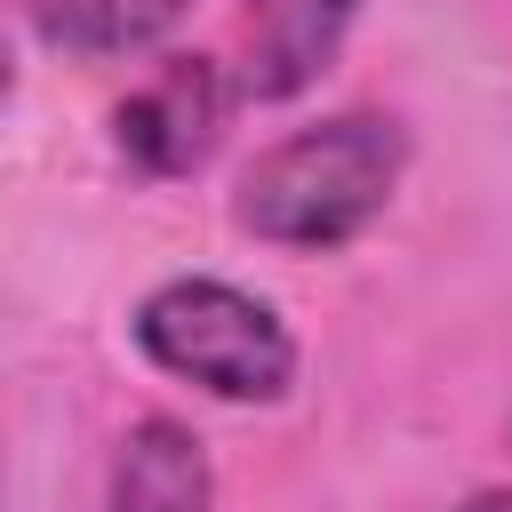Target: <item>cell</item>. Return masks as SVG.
<instances>
[{
  "instance_id": "6da1fadb",
  "label": "cell",
  "mask_w": 512,
  "mask_h": 512,
  "mask_svg": "<svg viewBox=\"0 0 512 512\" xmlns=\"http://www.w3.org/2000/svg\"><path fill=\"white\" fill-rule=\"evenodd\" d=\"M400 184V128L376 112H344L272 144L240 184V224L280 248H336L352 240Z\"/></svg>"
},
{
  "instance_id": "7a4b0ae2",
  "label": "cell",
  "mask_w": 512,
  "mask_h": 512,
  "mask_svg": "<svg viewBox=\"0 0 512 512\" xmlns=\"http://www.w3.org/2000/svg\"><path fill=\"white\" fill-rule=\"evenodd\" d=\"M136 336L168 376H192L216 400H280L288 368H296L288 328L224 280H176V288L144 296Z\"/></svg>"
},
{
  "instance_id": "3957f363",
  "label": "cell",
  "mask_w": 512,
  "mask_h": 512,
  "mask_svg": "<svg viewBox=\"0 0 512 512\" xmlns=\"http://www.w3.org/2000/svg\"><path fill=\"white\" fill-rule=\"evenodd\" d=\"M224 128V80L208 56H176L160 80H144L128 104H120V152L152 176H184L208 160Z\"/></svg>"
},
{
  "instance_id": "277c9868",
  "label": "cell",
  "mask_w": 512,
  "mask_h": 512,
  "mask_svg": "<svg viewBox=\"0 0 512 512\" xmlns=\"http://www.w3.org/2000/svg\"><path fill=\"white\" fill-rule=\"evenodd\" d=\"M352 0H248V88L296 96L344 40Z\"/></svg>"
},
{
  "instance_id": "5b68a950",
  "label": "cell",
  "mask_w": 512,
  "mask_h": 512,
  "mask_svg": "<svg viewBox=\"0 0 512 512\" xmlns=\"http://www.w3.org/2000/svg\"><path fill=\"white\" fill-rule=\"evenodd\" d=\"M112 512H208V456L184 424L144 416L112 464Z\"/></svg>"
},
{
  "instance_id": "8992f818",
  "label": "cell",
  "mask_w": 512,
  "mask_h": 512,
  "mask_svg": "<svg viewBox=\"0 0 512 512\" xmlns=\"http://www.w3.org/2000/svg\"><path fill=\"white\" fill-rule=\"evenodd\" d=\"M32 24L56 40V48H80V56H120V48H144L176 24L184 0H24Z\"/></svg>"
},
{
  "instance_id": "52a82bcc",
  "label": "cell",
  "mask_w": 512,
  "mask_h": 512,
  "mask_svg": "<svg viewBox=\"0 0 512 512\" xmlns=\"http://www.w3.org/2000/svg\"><path fill=\"white\" fill-rule=\"evenodd\" d=\"M464 512H512V496H496V488H488V496H472Z\"/></svg>"
},
{
  "instance_id": "ba28073f",
  "label": "cell",
  "mask_w": 512,
  "mask_h": 512,
  "mask_svg": "<svg viewBox=\"0 0 512 512\" xmlns=\"http://www.w3.org/2000/svg\"><path fill=\"white\" fill-rule=\"evenodd\" d=\"M0 104H8V40H0Z\"/></svg>"
}]
</instances>
